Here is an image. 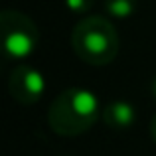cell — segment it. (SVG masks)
<instances>
[{"label": "cell", "mask_w": 156, "mask_h": 156, "mask_svg": "<svg viewBox=\"0 0 156 156\" xmlns=\"http://www.w3.org/2000/svg\"><path fill=\"white\" fill-rule=\"evenodd\" d=\"M103 121L115 130H126L136 121V111L129 101H113L103 109Z\"/></svg>", "instance_id": "cell-5"}, {"label": "cell", "mask_w": 156, "mask_h": 156, "mask_svg": "<svg viewBox=\"0 0 156 156\" xmlns=\"http://www.w3.org/2000/svg\"><path fill=\"white\" fill-rule=\"evenodd\" d=\"M71 46L79 59L89 65H107L119 53L117 28L105 16H89L75 24L71 32Z\"/></svg>", "instance_id": "cell-2"}, {"label": "cell", "mask_w": 156, "mask_h": 156, "mask_svg": "<svg viewBox=\"0 0 156 156\" xmlns=\"http://www.w3.org/2000/svg\"><path fill=\"white\" fill-rule=\"evenodd\" d=\"M0 38L4 53L12 59H24L36 51L40 32L36 22L20 10H2Z\"/></svg>", "instance_id": "cell-3"}, {"label": "cell", "mask_w": 156, "mask_h": 156, "mask_svg": "<svg viewBox=\"0 0 156 156\" xmlns=\"http://www.w3.org/2000/svg\"><path fill=\"white\" fill-rule=\"evenodd\" d=\"M93 2L95 0H65V6L71 12H75V14H83V12H87L93 6Z\"/></svg>", "instance_id": "cell-7"}, {"label": "cell", "mask_w": 156, "mask_h": 156, "mask_svg": "<svg viewBox=\"0 0 156 156\" xmlns=\"http://www.w3.org/2000/svg\"><path fill=\"white\" fill-rule=\"evenodd\" d=\"M150 89H152V97L156 99V77H154V81H152V87H150Z\"/></svg>", "instance_id": "cell-9"}, {"label": "cell", "mask_w": 156, "mask_h": 156, "mask_svg": "<svg viewBox=\"0 0 156 156\" xmlns=\"http://www.w3.org/2000/svg\"><path fill=\"white\" fill-rule=\"evenodd\" d=\"M150 134H152V140L156 142V115L152 117V121H150Z\"/></svg>", "instance_id": "cell-8"}, {"label": "cell", "mask_w": 156, "mask_h": 156, "mask_svg": "<svg viewBox=\"0 0 156 156\" xmlns=\"http://www.w3.org/2000/svg\"><path fill=\"white\" fill-rule=\"evenodd\" d=\"M8 91L18 103L34 105L46 93V77L40 69L32 67V65H18L10 73Z\"/></svg>", "instance_id": "cell-4"}, {"label": "cell", "mask_w": 156, "mask_h": 156, "mask_svg": "<svg viewBox=\"0 0 156 156\" xmlns=\"http://www.w3.org/2000/svg\"><path fill=\"white\" fill-rule=\"evenodd\" d=\"M99 117V99L85 87H69L51 101L48 122L59 136H77L95 125Z\"/></svg>", "instance_id": "cell-1"}, {"label": "cell", "mask_w": 156, "mask_h": 156, "mask_svg": "<svg viewBox=\"0 0 156 156\" xmlns=\"http://www.w3.org/2000/svg\"><path fill=\"white\" fill-rule=\"evenodd\" d=\"M138 0H105V12L111 18L126 20L136 12Z\"/></svg>", "instance_id": "cell-6"}]
</instances>
